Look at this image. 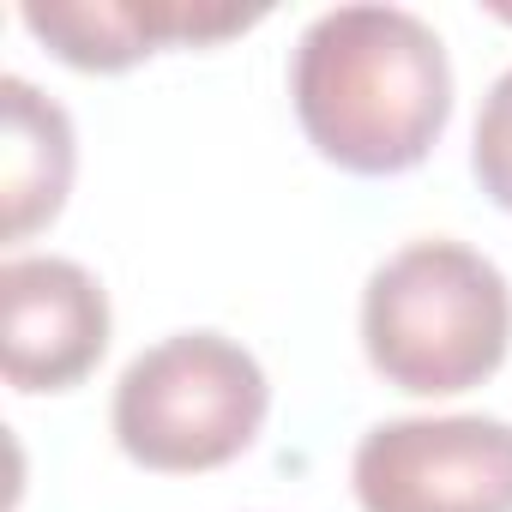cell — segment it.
Here are the masks:
<instances>
[{
  "label": "cell",
  "mask_w": 512,
  "mask_h": 512,
  "mask_svg": "<svg viewBox=\"0 0 512 512\" xmlns=\"http://www.w3.org/2000/svg\"><path fill=\"white\" fill-rule=\"evenodd\" d=\"M290 97L320 157L350 175H398L446 133L452 61L404 7H332L296 37Z\"/></svg>",
  "instance_id": "obj_1"
},
{
  "label": "cell",
  "mask_w": 512,
  "mask_h": 512,
  "mask_svg": "<svg viewBox=\"0 0 512 512\" xmlns=\"http://www.w3.org/2000/svg\"><path fill=\"white\" fill-rule=\"evenodd\" d=\"M506 344L512 290L464 241H410L362 290V350L398 392H470L506 362Z\"/></svg>",
  "instance_id": "obj_2"
},
{
  "label": "cell",
  "mask_w": 512,
  "mask_h": 512,
  "mask_svg": "<svg viewBox=\"0 0 512 512\" xmlns=\"http://www.w3.org/2000/svg\"><path fill=\"white\" fill-rule=\"evenodd\" d=\"M272 410L266 368L223 332H175L115 380V440L145 470H217L253 446Z\"/></svg>",
  "instance_id": "obj_3"
},
{
  "label": "cell",
  "mask_w": 512,
  "mask_h": 512,
  "mask_svg": "<svg viewBox=\"0 0 512 512\" xmlns=\"http://www.w3.org/2000/svg\"><path fill=\"white\" fill-rule=\"evenodd\" d=\"M362 512H512V422L398 416L350 458Z\"/></svg>",
  "instance_id": "obj_4"
},
{
  "label": "cell",
  "mask_w": 512,
  "mask_h": 512,
  "mask_svg": "<svg viewBox=\"0 0 512 512\" xmlns=\"http://www.w3.org/2000/svg\"><path fill=\"white\" fill-rule=\"evenodd\" d=\"M0 362L19 392H67L109 350V296L103 284L55 253H25L0 272Z\"/></svg>",
  "instance_id": "obj_5"
},
{
  "label": "cell",
  "mask_w": 512,
  "mask_h": 512,
  "mask_svg": "<svg viewBox=\"0 0 512 512\" xmlns=\"http://www.w3.org/2000/svg\"><path fill=\"white\" fill-rule=\"evenodd\" d=\"M67 67L121 73L163 43H211L266 19L260 7H193V0H31L19 13Z\"/></svg>",
  "instance_id": "obj_6"
},
{
  "label": "cell",
  "mask_w": 512,
  "mask_h": 512,
  "mask_svg": "<svg viewBox=\"0 0 512 512\" xmlns=\"http://www.w3.org/2000/svg\"><path fill=\"white\" fill-rule=\"evenodd\" d=\"M0 199H7V235L25 241L37 223H49L67 205L73 187V121L55 97H43L31 79H0Z\"/></svg>",
  "instance_id": "obj_7"
},
{
  "label": "cell",
  "mask_w": 512,
  "mask_h": 512,
  "mask_svg": "<svg viewBox=\"0 0 512 512\" xmlns=\"http://www.w3.org/2000/svg\"><path fill=\"white\" fill-rule=\"evenodd\" d=\"M470 169L482 181V193L512 211V67L488 85L482 109H476V133H470Z\"/></svg>",
  "instance_id": "obj_8"
}]
</instances>
